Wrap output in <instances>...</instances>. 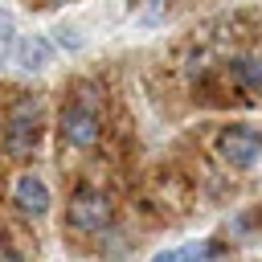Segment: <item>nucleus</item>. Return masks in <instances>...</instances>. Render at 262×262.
Masks as SVG:
<instances>
[{
  "mask_svg": "<svg viewBox=\"0 0 262 262\" xmlns=\"http://www.w3.org/2000/svg\"><path fill=\"white\" fill-rule=\"evenodd\" d=\"M0 135H4V151L8 156H29L41 139V106L37 98H16L0 123Z\"/></svg>",
  "mask_w": 262,
  "mask_h": 262,
  "instance_id": "nucleus-1",
  "label": "nucleus"
},
{
  "mask_svg": "<svg viewBox=\"0 0 262 262\" xmlns=\"http://www.w3.org/2000/svg\"><path fill=\"white\" fill-rule=\"evenodd\" d=\"M115 221V209H111V196L98 192V188H78L66 205V225L74 233H106Z\"/></svg>",
  "mask_w": 262,
  "mask_h": 262,
  "instance_id": "nucleus-2",
  "label": "nucleus"
},
{
  "mask_svg": "<svg viewBox=\"0 0 262 262\" xmlns=\"http://www.w3.org/2000/svg\"><path fill=\"white\" fill-rule=\"evenodd\" d=\"M61 143H70V147H78V151H86V147H94L98 143V135H102V123H98V106H90V102H70L66 111H61Z\"/></svg>",
  "mask_w": 262,
  "mask_h": 262,
  "instance_id": "nucleus-3",
  "label": "nucleus"
},
{
  "mask_svg": "<svg viewBox=\"0 0 262 262\" xmlns=\"http://www.w3.org/2000/svg\"><path fill=\"white\" fill-rule=\"evenodd\" d=\"M217 151H221L225 164L250 168V164L258 160V151H262V135H258L254 127H246V123H233V127H225V131L217 135Z\"/></svg>",
  "mask_w": 262,
  "mask_h": 262,
  "instance_id": "nucleus-4",
  "label": "nucleus"
},
{
  "mask_svg": "<svg viewBox=\"0 0 262 262\" xmlns=\"http://www.w3.org/2000/svg\"><path fill=\"white\" fill-rule=\"evenodd\" d=\"M12 205L25 213V217H45L53 196H49V184L37 176V172H20L12 180Z\"/></svg>",
  "mask_w": 262,
  "mask_h": 262,
  "instance_id": "nucleus-5",
  "label": "nucleus"
},
{
  "mask_svg": "<svg viewBox=\"0 0 262 262\" xmlns=\"http://www.w3.org/2000/svg\"><path fill=\"white\" fill-rule=\"evenodd\" d=\"M53 53H57V45H53L45 33H29V37H20V41L12 45V61H16L25 74L45 70V66L53 61Z\"/></svg>",
  "mask_w": 262,
  "mask_h": 262,
  "instance_id": "nucleus-6",
  "label": "nucleus"
},
{
  "mask_svg": "<svg viewBox=\"0 0 262 262\" xmlns=\"http://www.w3.org/2000/svg\"><path fill=\"white\" fill-rule=\"evenodd\" d=\"M213 258H217V242H192V246L160 250L151 262H213Z\"/></svg>",
  "mask_w": 262,
  "mask_h": 262,
  "instance_id": "nucleus-7",
  "label": "nucleus"
},
{
  "mask_svg": "<svg viewBox=\"0 0 262 262\" xmlns=\"http://www.w3.org/2000/svg\"><path fill=\"white\" fill-rule=\"evenodd\" d=\"M229 74H233L246 90H262V57L242 53V57H233V61H229Z\"/></svg>",
  "mask_w": 262,
  "mask_h": 262,
  "instance_id": "nucleus-8",
  "label": "nucleus"
},
{
  "mask_svg": "<svg viewBox=\"0 0 262 262\" xmlns=\"http://www.w3.org/2000/svg\"><path fill=\"white\" fill-rule=\"evenodd\" d=\"M12 45H16V29H12V12L0 8V61L12 57Z\"/></svg>",
  "mask_w": 262,
  "mask_h": 262,
  "instance_id": "nucleus-9",
  "label": "nucleus"
},
{
  "mask_svg": "<svg viewBox=\"0 0 262 262\" xmlns=\"http://www.w3.org/2000/svg\"><path fill=\"white\" fill-rule=\"evenodd\" d=\"M53 33H57V37H53V45H57V49H70V53H78V49H82L78 29H66V25H61V29H53Z\"/></svg>",
  "mask_w": 262,
  "mask_h": 262,
  "instance_id": "nucleus-10",
  "label": "nucleus"
},
{
  "mask_svg": "<svg viewBox=\"0 0 262 262\" xmlns=\"http://www.w3.org/2000/svg\"><path fill=\"white\" fill-rule=\"evenodd\" d=\"M250 221H254V213H242V217H233V237H250V229H246Z\"/></svg>",
  "mask_w": 262,
  "mask_h": 262,
  "instance_id": "nucleus-11",
  "label": "nucleus"
},
{
  "mask_svg": "<svg viewBox=\"0 0 262 262\" xmlns=\"http://www.w3.org/2000/svg\"><path fill=\"white\" fill-rule=\"evenodd\" d=\"M0 262H25V258H20L12 246H0Z\"/></svg>",
  "mask_w": 262,
  "mask_h": 262,
  "instance_id": "nucleus-12",
  "label": "nucleus"
},
{
  "mask_svg": "<svg viewBox=\"0 0 262 262\" xmlns=\"http://www.w3.org/2000/svg\"><path fill=\"white\" fill-rule=\"evenodd\" d=\"M49 4H66V0H49Z\"/></svg>",
  "mask_w": 262,
  "mask_h": 262,
  "instance_id": "nucleus-13",
  "label": "nucleus"
}]
</instances>
